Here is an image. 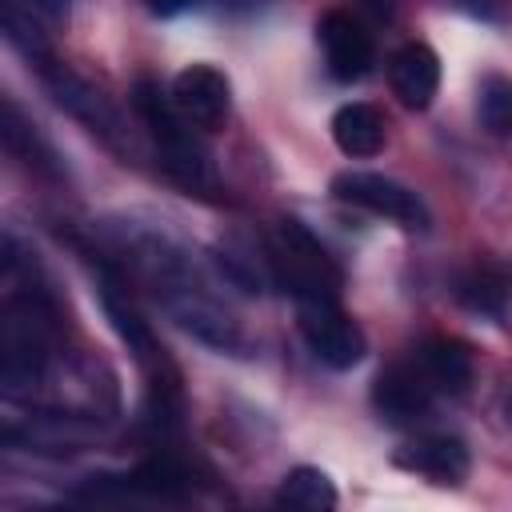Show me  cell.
I'll use <instances>...</instances> for the list:
<instances>
[{
  "label": "cell",
  "mask_w": 512,
  "mask_h": 512,
  "mask_svg": "<svg viewBox=\"0 0 512 512\" xmlns=\"http://www.w3.org/2000/svg\"><path fill=\"white\" fill-rule=\"evenodd\" d=\"M132 112L148 128V136L156 144V160L168 172V180H176L188 196H216L220 180H216L212 156L196 140V132L180 116V108L172 104V92H164L156 80L140 76L132 84Z\"/></svg>",
  "instance_id": "1"
},
{
  "label": "cell",
  "mask_w": 512,
  "mask_h": 512,
  "mask_svg": "<svg viewBox=\"0 0 512 512\" xmlns=\"http://www.w3.org/2000/svg\"><path fill=\"white\" fill-rule=\"evenodd\" d=\"M56 324L52 308L36 292H16L0 316V384L4 396H24L40 384L44 368L52 364Z\"/></svg>",
  "instance_id": "2"
},
{
  "label": "cell",
  "mask_w": 512,
  "mask_h": 512,
  "mask_svg": "<svg viewBox=\"0 0 512 512\" xmlns=\"http://www.w3.org/2000/svg\"><path fill=\"white\" fill-rule=\"evenodd\" d=\"M272 284L292 292V300H340L344 272L332 260V252L292 216L276 220V228L264 240Z\"/></svg>",
  "instance_id": "3"
},
{
  "label": "cell",
  "mask_w": 512,
  "mask_h": 512,
  "mask_svg": "<svg viewBox=\"0 0 512 512\" xmlns=\"http://www.w3.org/2000/svg\"><path fill=\"white\" fill-rule=\"evenodd\" d=\"M100 304H104V316L112 320L116 336L128 344L132 360H136V364L144 368V376L152 380V392H156V396L176 392V372H172V364H168V356H164L156 332H152L148 320L140 316L136 300H132L128 288H124V280H120L116 272H108V268L100 272Z\"/></svg>",
  "instance_id": "4"
},
{
  "label": "cell",
  "mask_w": 512,
  "mask_h": 512,
  "mask_svg": "<svg viewBox=\"0 0 512 512\" xmlns=\"http://www.w3.org/2000/svg\"><path fill=\"white\" fill-rule=\"evenodd\" d=\"M296 324H300L304 344L316 352V360H324L336 372L356 368L368 352L364 328L336 300H300L296 304Z\"/></svg>",
  "instance_id": "5"
},
{
  "label": "cell",
  "mask_w": 512,
  "mask_h": 512,
  "mask_svg": "<svg viewBox=\"0 0 512 512\" xmlns=\"http://www.w3.org/2000/svg\"><path fill=\"white\" fill-rule=\"evenodd\" d=\"M332 196L352 204V208H364L372 216L396 220L404 228H428L432 224L428 204L408 184L380 176V172H340V176H332Z\"/></svg>",
  "instance_id": "6"
},
{
  "label": "cell",
  "mask_w": 512,
  "mask_h": 512,
  "mask_svg": "<svg viewBox=\"0 0 512 512\" xmlns=\"http://www.w3.org/2000/svg\"><path fill=\"white\" fill-rule=\"evenodd\" d=\"M40 76H44V88L52 92V100H56L68 116H76L80 124H88V132H96L104 144H112V148H120V152H132L128 128H124L120 112L108 104V96H100L88 80H80L76 72H68L64 64H52V60L40 68Z\"/></svg>",
  "instance_id": "7"
},
{
  "label": "cell",
  "mask_w": 512,
  "mask_h": 512,
  "mask_svg": "<svg viewBox=\"0 0 512 512\" xmlns=\"http://www.w3.org/2000/svg\"><path fill=\"white\" fill-rule=\"evenodd\" d=\"M316 40H320V52H324V64H328V76L340 80V84H356L372 72L376 64V44H372V32L344 8H328L320 20H316Z\"/></svg>",
  "instance_id": "8"
},
{
  "label": "cell",
  "mask_w": 512,
  "mask_h": 512,
  "mask_svg": "<svg viewBox=\"0 0 512 512\" xmlns=\"http://www.w3.org/2000/svg\"><path fill=\"white\" fill-rule=\"evenodd\" d=\"M172 104L180 108V116L188 124L216 132V128H224V120L232 112V84L212 64H188L172 80Z\"/></svg>",
  "instance_id": "9"
},
{
  "label": "cell",
  "mask_w": 512,
  "mask_h": 512,
  "mask_svg": "<svg viewBox=\"0 0 512 512\" xmlns=\"http://www.w3.org/2000/svg\"><path fill=\"white\" fill-rule=\"evenodd\" d=\"M432 400H436V392H432V384L424 380V372L416 368L412 356L388 364L372 384V408L388 424H416L420 416L432 412Z\"/></svg>",
  "instance_id": "10"
},
{
  "label": "cell",
  "mask_w": 512,
  "mask_h": 512,
  "mask_svg": "<svg viewBox=\"0 0 512 512\" xmlns=\"http://www.w3.org/2000/svg\"><path fill=\"white\" fill-rule=\"evenodd\" d=\"M392 464L412 472V476H424L432 484H464V476L472 468V456H468V444L460 436L428 432V436L404 440L392 452Z\"/></svg>",
  "instance_id": "11"
},
{
  "label": "cell",
  "mask_w": 512,
  "mask_h": 512,
  "mask_svg": "<svg viewBox=\"0 0 512 512\" xmlns=\"http://www.w3.org/2000/svg\"><path fill=\"white\" fill-rule=\"evenodd\" d=\"M388 84H392V96L404 108L424 112L432 104L436 88H440V56L420 40L396 48L392 60H388Z\"/></svg>",
  "instance_id": "12"
},
{
  "label": "cell",
  "mask_w": 512,
  "mask_h": 512,
  "mask_svg": "<svg viewBox=\"0 0 512 512\" xmlns=\"http://www.w3.org/2000/svg\"><path fill=\"white\" fill-rule=\"evenodd\" d=\"M416 368L424 372V380L432 384L436 396H464L472 388V376H476V364H472V352L460 344V340H424L416 352H412Z\"/></svg>",
  "instance_id": "13"
},
{
  "label": "cell",
  "mask_w": 512,
  "mask_h": 512,
  "mask_svg": "<svg viewBox=\"0 0 512 512\" xmlns=\"http://www.w3.org/2000/svg\"><path fill=\"white\" fill-rule=\"evenodd\" d=\"M332 140L344 156H376L388 140V120L376 104H364V100L340 104L332 116Z\"/></svg>",
  "instance_id": "14"
},
{
  "label": "cell",
  "mask_w": 512,
  "mask_h": 512,
  "mask_svg": "<svg viewBox=\"0 0 512 512\" xmlns=\"http://www.w3.org/2000/svg\"><path fill=\"white\" fill-rule=\"evenodd\" d=\"M0 136H4V148L32 172L40 176H60V164H56V152L48 148V140L36 132V124L12 104L4 100L0 104Z\"/></svg>",
  "instance_id": "15"
},
{
  "label": "cell",
  "mask_w": 512,
  "mask_h": 512,
  "mask_svg": "<svg viewBox=\"0 0 512 512\" xmlns=\"http://www.w3.org/2000/svg\"><path fill=\"white\" fill-rule=\"evenodd\" d=\"M24 436L36 452H80L84 444L96 440V424H88L84 416H64V412H40L28 420L24 432L8 428V440Z\"/></svg>",
  "instance_id": "16"
},
{
  "label": "cell",
  "mask_w": 512,
  "mask_h": 512,
  "mask_svg": "<svg viewBox=\"0 0 512 512\" xmlns=\"http://www.w3.org/2000/svg\"><path fill=\"white\" fill-rule=\"evenodd\" d=\"M124 488L140 496H156V500H184L192 492V472L172 452H156L132 476H124Z\"/></svg>",
  "instance_id": "17"
},
{
  "label": "cell",
  "mask_w": 512,
  "mask_h": 512,
  "mask_svg": "<svg viewBox=\"0 0 512 512\" xmlns=\"http://www.w3.org/2000/svg\"><path fill=\"white\" fill-rule=\"evenodd\" d=\"M456 296H460V304L472 308V312L500 316L504 304H508V296H512V280H508L500 268H492V264H476V268H468V272L456 280Z\"/></svg>",
  "instance_id": "18"
},
{
  "label": "cell",
  "mask_w": 512,
  "mask_h": 512,
  "mask_svg": "<svg viewBox=\"0 0 512 512\" xmlns=\"http://www.w3.org/2000/svg\"><path fill=\"white\" fill-rule=\"evenodd\" d=\"M276 500L288 504V508H296V512H332L340 496H336L332 480H328L320 468L300 464V468H292V472L280 480Z\"/></svg>",
  "instance_id": "19"
},
{
  "label": "cell",
  "mask_w": 512,
  "mask_h": 512,
  "mask_svg": "<svg viewBox=\"0 0 512 512\" xmlns=\"http://www.w3.org/2000/svg\"><path fill=\"white\" fill-rule=\"evenodd\" d=\"M480 128L492 136H512V76H484L476 88Z\"/></svg>",
  "instance_id": "20"
},
{
  "label": "cell",
  "mask_w": 512,
  "mask_h": 512,
  "mask_svg": "<svg viewBox=\"0 0 512 512\" xmlns=\"http://www.w3.org/2000/svg\"><path fill=\"white\" fill-rule=\"evenodd\" d=\"M0 28H4V40H8L16 52H24L28 60H40V64H48V44H44L40 28L32 24V16H24V12L16 8V0H4V12H0Z\"/></svg>",
  "instance_id": "21"
},
{
  "label": "cell",
  "mask_w": 512,
  "mask_h": 512,
  "mask_svg": "<svg viewBox=\"0 0 512 512\" xmlns=\"http://www.w3.org/2000/svg\"><path fill=\"white\" fill-rule=\"evenodd\" d=\"M444 4H452L456 12H464L480 24H504L512 16V0H444Z\"/></svg>",
  "instance_id": "22"
},
{
  "label": "cell",
  "mask_w": 512,
  "mask_h": 512,
  "mask_svg": "<svg viewBox=\"0 0 512 512\" xmlns=\"http://www.w3.org/2000/svg\"><path fill=\"white\" fill-rule=\"evenodd\" d=\"M196 4H200V0H148L152 16H180V12L196 8Z\"/></svg>",
  "instance_id": "23"
},
{
  "label": "cell",
  "mask_w": 512,
  "mask_h": 512,
  "mask_svg": "<svg viewBox=\"0 0 512 512\" xmlns=\"http://www.w3.org/2000/svg\"><path fill=\"white\" fill-rule=\"evenodd\" d=\"M32 4H40L44 12H64L68 8V0H32Z\"/></svg>",
  "instance_id": "24"
},
{
  "label": "cell",
  "mask_w": 512,
  "mask_h": 512,
  "mask_svg": "<svg viewBox=\"0 0 512 512\" xmlns=\"http://www.w3.org/2000/svg\"><path fill=\"white\" fill-rule=\"evenodd\" d=\"M504 412H508V420H512V392H508V400H504Z\"/></svg>",
  "instance_id": "25"
}]
</instances>
